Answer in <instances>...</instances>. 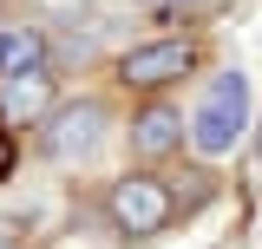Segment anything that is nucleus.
<instances>
[{"label":"nucleus","mask_w":262,"mask_h":249,"mask_svg":"<svg viewBox=\"0 0 262 249\" xmlns=\"http://www.w3.org/2000/svg\"><path fill=\"white\" fill-rule=\"evenodd\" d=\"M190 72V46L184 39H158V46H131L125 59H118V79L138 86V92H151V86H170V79H184Z\"/></svg>","instance_id":"obj_4"},{"label":"nucleus","mask_w":262,"mask_h":249,"mask_svg":"<svg viewBox=\"0 0 262 249\" xmlns=\"http://www.w3.org/2000/svg\"><path fill=\"white\" fill-rule=\"evenodd\" d=\"M7 171H13V138L0 131V177H7Z\"/></svg>","instance_id":"obj_8"},{"label":"nucleus","mask_w":262,"mask_h":249,"mask_svg":"<svg viewBox=\"0 0 262 249\" xmlns=\"http://www.w3.org/2000/svg\"><path fill=\"white\" fill-rule=\"evenodd\" d=\"M98 144H105V112L98 105H66V112H53V125H46V157L53 164H85Z\"/></svg>","instance_id":"obj_3"},{"label":"nucleus","mask_w":262,"mask_h":249,"mask_svg":"<svg viewBox=\"0 0 262 249\" xmlns=\"http://www.w3.org/2000/svg\"><path fill=\"white\" fill-rule=\"evenodd\" d=\"M256 151H262V138H256Z\"/></svg>","instance_id":"obj_10"},{"label":"nucleus","mask_w":262,"mask_h":249,"mask_svg":"<svg viewBox=\"0 0 262 249\" xmlns=\"http://www.w3.org/2000/svg\"><path fill=\"white\" fill-rule=\"evenodd\" d=\"M144 7H196V0H144Z\"/></svg>","instance_id":"obj_9"},{"label":"nucleus","mask_w":262,"mask_h":249,"mask_svg":"<svg viewBox=\"0 0 262 249\" xmlns=\"http://www.w3.org/2000/svg\"><path fill=\"white\" fill-rule=\"evenodd\" d=\"M105 210H112V223L125 236H158L164 223H170V210H177V197L158 177H118L112 197H105Z\"/></svg>","instance_id":"obj_2"},{"label":"nucleus","mask_w":262,"mask_h":249,"mask_svg":"<svg viewBox=\"0 0 262 249\" xmlns=\"http://www.w3.org/2000/svg\"><path fill=\"white\" fill-rule=\"evenodd\" d=\"M39 53H46V39H39L33 27L0 33V79H13V72H39Z\"/></svg>","instance_id":"obj_7"},{"label":"nucleus","mask_w":262,"mask_h":249,"mask_svg":"<svg viewBox=\"0 0 262 249\" xmlns=\"http://www.w3.org/2000/svg\"><path fill=\"white\" fill-rule=\"evenodd\" d=\"M53 112V79L46 72H13L0 79V118L7 125H39Z\"/></svg>","instance_id":"obj_5"},{"label":"nucleus","mask_w":262,"mask_h":249,"mask_svg":"<svg viewBox=\"0 0 262 249\" xmlns=\"http://www.w3.org/2000/svg\"><path fill=\"white\" fill-rule=\"evenodd\" d=\"M184 144V118L170 112V105H144L138 118H131V151L138 157H164Z\"/></svg>","instance_id":"obj_6"},{"label":"nucleus","mask_w":262,"mask_h":249,"mask_svg":"<svg viewBox=\"0 0 262 249\" xmlns=\"http://www.w3.org/2000/svg\"><path fill=\"white\" fill-rule=\"evenodd\" d=\"M243 125H249V79L229 66V72H216V79H210L203 105L190 112V144H196L203 157H223V151H236Z\"/></svg>","instance_id":"obj_1"}]
</instances>
